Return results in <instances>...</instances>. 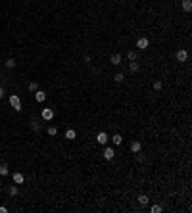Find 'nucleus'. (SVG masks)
I'll use <instances>...</instances> for the list:
<instances>
[{"mask_svg": "<svg viewBox=\"0 0 192 213\" xmlns=\"http://www.w3.org/2000/svg\"><path fill=\"white\" fill-rule=\"evenodd\" d=\"M138 204L140 205H148V204H150V198H148L146 194H140L138 196Z\"/></svg>", "mask_w": 192, "mask_h": 213, "instance_id": "nucleus-12", "label": "nucleus"}, {"mask_svg": "<svg viewBox=\"0 0 192 213\" xmlns=\"http://www.w3.org/2000/svg\"><path fill=\"white\" fill-rule=\"evenodd\" d=\"M0 213H8V207H4V205H0Z\"/></svg>", "mask_w": 192, "mask_h": 213, "instance_id": "nucleus-27", "label": "nucleus"}, {"mask_svg": "<svg viewBox=\"0 0 192 213\" xmlns=\"http://www.w3.org/2000/svg\"><path fill=\"white\" fill-rule=\"evenodd\" d=\"M148 46H150V40H148L146 37H140V39L137 40V48H140V50H146Z\"/></svg>", "mask_w": 192, "mask_h": 213, "instance_id": "nucleus-4", "label": "nucleus"}, {"mask_svg": "<svg viewBox=\"0 0 192 213\" xmlns=\"http://www.w3.org/2000/svg\"><path fill=\"white\" fill-rule=\"evenodd\" d=\"M127 58H129V62H134V60L138 58V56H137V52H134V50H129V54H127Z\"/></svg>", "mask_w": 192, "mask_h": 213, "instance_id": "nucleus-20", "label": "nucleus"}, {"mask_svg": "<svg viewBox=\"0 0 192 213\" xmlns=\"http://www.w3.org/2000/svg\"><path fill=\"white\" fill-rule=\"evenodd\" d=\"M137 159H138V161H144V159H146V158H144V155H142V154H140V152H138V155H137Z\"/></svg>", "mask_w": 192, "mask_h": 213, "instance_id": "nucleus-26", "label": "nucleus"}, {"mask_svg": "<svg viewBox=\"0 0 192 213\" xmlns=\"http://www.w3.org/2000/svg\"><path fill=\"white\" fill-rule=\"evenodd\" d=\"M6 67H8V69H13V67H16V60H13V58H8V60H6Z\"/></svg>", "mask_w": 192, "mask_h": 213, "instance_id": "nucleus-18", "label": "nucleus"}, {"mask_svg": "<svg viewBox=\"0 0 192 213\" xmlns=\"http://www.w3.org/2000/svg\"><path fill=\"white\" fill-rule=\"evenodd\" d=\"M110 63H111V65H119V63H121V54H111Z\"/></svg>", "mask_w": 192, "mask_h": 213, "instance_id": "nucleus-8", "label": "nucleus"}, {"mask_svg": "<svg viewBox=\"0 0 192 213\" xmlns=\"http://www.w3.org/2000/svg\"><path fill=\"white\" fill-rule=\"evenodd\" d=\"M0 65H2V62H0Z\"/></svg>", "mask_w": 192, "mask_h": 213, "instance_id": "nucleus-29", "label": "nucleus"}, {"mask_svg": "<svg viewBox=\"0 0 192 213\" xmlns=\"http://www.w3.org/2000/svg\"><path fill=\"white\" fill-rule=\"evenodd\" d=\"M2 96H4V88H2V87H0V98H2Z\"/></svg>", "mask_w": 192, "mask_h": 213, "instance_id": "nucleus-28", "label": "nucleus"}, {"mask_svg": "<svg viewBox=\"0 0 192 213\" xmlns=\"http://www.w3.org/2000/svg\"><path fill=\"white\" fill-rule=\"evenodd\" d=\"M35 100L37 102H44L46 100V92L44 90H35Z\"/></svg>", "mask_w": 192, "mask_h": 213, "instance_id": "nucleus-7", "label": "nucleus"}, {"mask_svg": "<svg viewBox=\"0 0 192 213\" xmlns=\"http://www.w3.org/2000/svg\"><path fill=\"white\" fill-rule=\"evenodd\" d=\"M46 133L50 134V136H56V134H58V129H56V127L52 125V127H48V129H46Z\"/></svg>", "mask_w": 192, "mask_h": 213, "instance_id": "nucleus-19", "label": "nucleus"}, {"mask_svg": "<svg viewBox=\"0 0 192 213\" xmlns=\"http://www.w3.org/2000/svg\"><path fill=\"white\" fill-rule=\"evenodd\" d=\"M0 110H2V106H0Z\"/></svg>", "mask_w": 192, "mask_h": 213, "instance_id": "nucleus-30", "label": "nucleus"}, {"mask_svg": "<svg viewBox=\"0 0 192 213\" xmlns=\"http://www.w3.org/2000/svg\"><path fill=\"white\" fill-rule=\"evenodd\" d=\"M29 90H31V92H35V90H39V84H37V83H35V81H33V83H29Z\"/></svg>", "mask_w": 192, "mask_h": 213, "instance_id": "nucleus-22", "label": "nucleus"}, {"mask_svg": "<svg viewBox=\"0 0 192 213\" xmlns=\"http://www.w3.org/2000/svg\"><path fill=\"white\" fill-rule=\"evenodd\" d=\"M108 140H110V136H108V133H106V131H100L96 134V142H98V144L106 146V144H108Z\"/></svg>", "mask_w": 192, "mask_h": 213, "instance_id": "nucleus-3", "label": "nucleus"}, {"mask_svg": "<svg viewBox=\"0 0 192 213\" xmlns=\"http://www.w3.org/2000/svg\"><path fill=\"white\" fill-rule=\"evenodd\" d=\"M8 192H10V196H17V194H19V190H17V186H10Z\"/></svg>", "mask_w": 192, "mask_h": 213, "instance_id": "nucleus-21", "label": "nucleus"}, {"mask_svg": "<svg viewBox=\"0 0 192 213\" xmlns=\"http://www.w3.org/2000/svg\"><path fill=\"white\" fill-rule=\"evenodd\" d=\"M10 173V169H8V165H6V163H0V175H8Z\"/></svg>", "mask_w": 192, "mask_h": 213, "instance_id": "nucleus-17", "label": "nucleus"}, {"mask_svg": "<svg viewBox=\"0 0 192 213\" xmlns=\"http://www.w3.org/2000/svg\"><path fill=\"white\" fill-rule=\"evenodd\" d=\"M183 10L184 12H190L192 10V2H190V0H183Z\"/></svg>", "mask_w": 192, "mask_h": 213, "instance_id": "nucleus-16", "label": "nucleus"}, {"mask_svg": "<svg viewBox=\"0 0 192 213\" xmlns=\"http://www.w3.org/2000/svg\"><path fill=\"white\" fill-rule=\"evenodd\" d=\"M111 138V142H113V144H115V146H119V144H121V142H123V136H121V134H113V136H110Z\"/></svg>", "mask_w": 192, "mask_h": 213, "instance_id": "nucleus-11", "label": "nucleus"}, {"mask_svg": "<svg viewBox=\"0 0 192 213\" xmlns=\"http://www.w3.org/2000/svg\"><path fill=\"white\" fill-rule=\"evenodd\" d=\"M40 117L44 119V121H52V119H54V110H50V108H42Z\"/></svg>", "mask_w": 192, "mask_h": 213, "instance_id": "nucleus-1", "label": "nucleus"}, {"mask_svg": "<svg viewBox=\"0 0 192 213\" xmlns=\"http://www.w3.org/2000/svg\"><path fill=\"white\" fill-rule=\"evenodd\" d=\"M113 155H115V150H113V148H110V146L104 148V159L110 161V159H113Z\"/></svg>", "mask_w": 192, "mask_h": 213, "instance_id": "nucleus-5", "label": "nucleus"}, {"mask_svg": "<svg viewBox=\"0 0 192 213\" xmlns=\"http://www.w3.org/2000/svg\"><path fill=\"white\" fill-rule=\"evenodd\" d=\"M31 127H33L35 131H39V129H40V127H39V123H37V119H31Z\"/></svg>", "mask_w": 192, "mask_h": 213, "instance_id": "nucleus-24", "label": "nucleus"}, {"mask_svg": "<svg viewBox=\"0 0 192 213\" xmlns=\"http://www.w3.org/2000/svg\"><path fill=\"white\" fill-rule=\"evenodd\" d=\"M161 87H163V84H161L160 81H156V83H154V90H161Z\"/></svg>", "mask_w": 192, "mask_h": 213, "instance_id": "nucleus-25", "label": "nucleus"}, {"mask_svg": "<svg viewBox=\"0 0 192 213\" xmlns=\"http://www.w3.org/2000/svg\"><path fill=\"white\" fill-rule=\"evenodd\" d=\"M177 60H179V62H186L188 60V52L186 50H179V52H177Z\"/></svg>", "mask_w": 192, "mask_h": 213, "instance_id": "nucleus-10", "label": "nucleus"}, {"mask_svg": "<svg viewBox=\"0 0 192 213\" xmlns=\"http://www.w3.org/2000/svg\"><path fill=\"white\" fill-rule=\"evenodd\" d=\"M66 138H67V140H75V138H77V133H75L73 129H69V131L66 133Z\"/></svg>", "mask_w": 192, "mask_h": 213, "instance_id": "nucleus-14", "label": "nucleus"}, {"mask_svg": "<svg viewBox=\"0 0 192 213\" xmlns=\"http://www.w3.org/2000/svg\"><path fill=\"white\" fill-rule=\"evenodd\" d=\"M129 71H131V73H137V71H138V62L137 60L129 63Z\"/></svg>", "mask_w": 192, "mask_h": 213, "instance_id": "nucleus-13", "label": "nucleus"}, {"mask_svg": "<svg viewBox=\"0 0 192 213\" xmlns=\"http://www.w3.org/2000/svg\"><path fill=\"white\" fill-rule=\"evenodd\" d=\"M10 106H12L16 111H21V100H19V96L12 94V96H10Z\"/></svg>", "mask_w": 192, "mask_h": 213, "instance_id": "nucleus-2", "label": "nucleus"}, {"mask_svg": "<svg viewBox=\"0 0 192 213\" xmlns=\"http://www.w3.org/2000/svg\"><path fill=\"white\" fill-rule=\"evenodd\" d=\"M113 81H115V83H123V81H125V75L121 73V71H119V73L113 75Z\"/></svg>", "mask_w": 192, "mask_h": 213, "instance_id": "nucleus-15", "label": "nucleus"}, {"mask_svg": "<svg viewBox=\"0 0 192 213\" xmlns=\"http://www.w3.org/2000/svg\"><path fill=\"white\" fill-rule=\"evenodd\" d=\"M12 179H13V182H16V184H23L25 177L21 175V173H13V175H12Z\"/></svg>", "mask_w": 192, "mask_h": 213, "instance_id": "nucleus-9", "label": "nucleus"}, {"mask_svg": "<svg viewBox=\"0 0 192 213\" xmlns=\"http://www.w3.org/2000/svg\"><path fill=\"white\" fill-rule=\"evenodd\" d=\"M150 211H152V213H161V207H160V205H152Z\"/></svg>", "mask_w": 192, "mask_h": 213, "instance_id": "nucleus-23", "label": "nucleus"}, {"mask_svg": "<svg viewBox=\"0 0 192 213\" xmlns=\"http://www.w3.org/2000/svg\"><path fill=\"white\" fill-rule=\"evenodd\" d=\"M140 150H142V144H140L138 140H133V142H131V152H133V154H138Z\"/></svg>", "mask_w": 192, "mask_h": 213, "instance_id": "nucleus-6", "label": "nucleus"}]
</instances>
